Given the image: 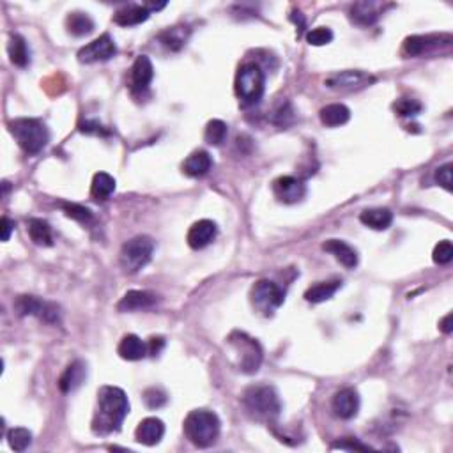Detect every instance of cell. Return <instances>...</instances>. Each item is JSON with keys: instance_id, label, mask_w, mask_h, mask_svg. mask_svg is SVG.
Masks as SVG:
<instances>
[{"instance_id": "obj_1", "label": "cell", "mask_w": 453, "mask_h": 453, "mask_svg": "<svg viewBox=\"0 0 453 453\" xmlns=\"http://www.w3.org/2000/svg\"><path fill=\"white\" fill-rule=\"evenodd\" d=\"M130 412V402L126 393L117 386H103L97 391L96 412L93 418V432L97 435H108L121 431L124 418Z\"/></svg>"}, {"instance_id": "obj_2", "label": "cell", "mask_w": 453, "mask_h": 453, "mask_svg": "<svg viewBox=\"0 0 453 453\" xmlns=\"http://www.w3.org/2000/svg\"><path fill=\"white\" fill-rule=\"evenodd\" d=\"M243 404L255 420L266 421V424H273L282 411V402H280L278 393H276L275 388L268 386V384L250 386L243 393Z\"/></svg>"}, {"instance_id": "obj_3", "label": "cell", "mask_w": 453, "mask_h": 453, "mask_svg": "<svg viewBox=\"0 0 453 453\" xmlns=\"http://www.w3.org/2000/svg\"><path fill=\"white\" fill-rule=\"evenodd\" d=\"M184 434L198 448H209L219 435V418L209 409H195L186 417Z\"/></svg>"}, {"instance_id": "obj_4", "label": "cell", "mask_w": 453, "mask_h": 453, "mask_svg": "<svg viewBox=\"0 0 453 453\" xmlns=\"http://www.w3.org/2000/svg\"><path fill=\"white\" fill-rule=\"evenodd\" d=\"M8 126L13 137L18 142L20 147H22L27 154L41 153L50 140L48 128L39 119H27V117H23V119L11 121Z\"/></svg>"}, {"instance_id": "obj_5", "label": "cell", "mask_w": 453, "mask_h": 453, "mask_svg": "<svg viewBox=\"0 0 453 453\" xmlns=\"http://www.w3.org/2000/svg\"><path fill=\"white\" fill-rule=\"evenodd\" d=\"M234 89L236 96L245 107H253L262 100L264 89H266V76H264V71L260 69L259 64L246 62L239 67L238 74H236Z\"/></svg>"}, {"instance_id": "obj_6", "label": "cell", "mask_w": 453, "mask_h": 453, "mask_svg": "<svg viewBox=\"0 0 453 453\" xmlns=\"http://www.w3.org/2000/svg\"><path fill=\"white\" fill-rule=\"evenodd\" d=\"M229 346L232 347L238 358L236 361L238 370H241L243 374H255L259 370L260 363H262V347L255 338L248 337L243 331H234L229 337Z\"/></svg>"}, {"instance_id": "obj_7", "label": "cell", "mask_w": 453, "mask_h": 453, "mask_svg": "<svg viewBox=\"0 0 453 453\" xmlns=\"http://www.w3.org/2000/svg\"><path fill=\"white\" fill-rule=\"evenodd\" d=\"M154 252V243L149 236H137L124 243L119 253L121 268L126 275H135L149 264Z\"/></svg>"}, {"instance_id": "obj_8", "label": "cell", "mask_w": 453, "mask_h": 453, "mask_svg": "<svg viewBox=\"0 0 453 453\" xmlns=\"http://www.w3.org/2000/svg\"><path fill=\"white\" fill-rule=\"evenodd\" d=\"M285 292L271 280H259L250 289V303L264 317L275 316L276 310L283 305Z\"/></svg>"}, {"instance_id": "obj_9", "label": "cell", "mask_w": 453, "mask_h": 453, "mask_svg": "<svg viewBox=\"0 0 453 453\" xmlns=\"http://www.w3.org/2000/svg\"><path fill=\"white\" fill-rule=\"evenodd\" d=\"M15 310L20 317L32 316L48 324H57L60 320L59 306L55 303L39 299L36 296H18L15 303Z\"/></svg>"}, {"instance_id": "obj_10", "label": "cell", "mask_w": 453, "mask_h": 453, "mask_svg": "<svg viewBox=\"0 0 453 453\" xmlns=\"http://www.w3.org/2000/svg\"><path fill=\"white\" fill-rule=\"evenodd\" d=\"M375 82V76L365 73V71H340V73H334L331 76H327L324 86L327 89L340 90V93H353V90H360L368 87L370 83Z\"/></svg>"}, {"instance_id": "obj_11", "label": "cell", "mask_w": 453, "mask_h": 453, "mask_svg": "<svg viewBox=\"0 0 453 453\" xmlns=\"http://www.w3.org/2000/svg\"><path fill=\"white\" fill-rule=\"evenodd\" d=\"M117 46L116 41L111 39L110 34H103L97 39L90 41L89 45H86L83 48H80L79 60L82 64H94V62H104L110 60L111 57H116Z\"/></svg>"}, {"instance_id": "obj_12", "label": "cell", "mask_w": 453, "mask_h": 453, "mask_svg": "<svg viewBox=\"0 0 453 453\" xmlns=\"http://www.w3.org/2000/svg\"><path fill=\"white\" fill-rule=\"evenodd\" d=\"M273 194L283 204H296L306 195V184L292 175H282L273 182Z\"/></svg>"}, {"instance_id": "obj_13", "label": "cell", "mask_w": 453, "mask_h": 453, "mask_svg": "<svg viewBox=\"0 0 453 453\" xmlns=\"http://www.w3.org/2000/svg\"><path fill=\"white\" fill-rule=\"evenodd\" d=\"M331 409H333L334 417L340 420H353L360 411V395L354 388H344L334 393Z\"/></svg>"}, {"instance_id": "obj_14", "label": "cell", "mask_w": 453, "mask_h": 453, "mask_svg": "<svg viewBox=\"0 0 453 453\" xmlns=\"http://www.w3.org/2000/svg\"><path fill=\"white\" fill-rule=\"evenodd\" d=\"M216 234H218V226H216L215 222H211V219H201V222L194 223L190 226L186 241H188L190 248L202 250L215 241Z\"/></svg>"}, {"instance_id": "obj_15", "label": "cell", "mask_w": 453, "mask_h": 453, "mask_svg": "<svg viewBox=\"0 0 453 453\" xmlns=\"http://www.w3.org/2000/svg\"><path fill=\"white\" fill-rule=\"evenodd\" d=\"M154 79V67L147 55H140L131 67V90L144 93L149 89Z\"/></svg>"}, {"instance_id": "obj_16", "label": "cell", "mask_w": 453, "mask_h": 453, "mask_svg": "<svg viewBox=\"0 0 453 453\" xmlns=\"http://www.w3.org/2000/svg\"><path fill=\"white\" fill-rule=\"evenodd\" d=\"M156 303L158 296L154 292H149V290H130L119 301L117 310L119 312H138V310L153 309Z\"/></svg>"}, {"instance_id": "obj_17", "label": "cell", "mask_w": 453, "mask_h": 453, "mask_svg": "<svg viewBox=\"0 0 453 453\" xmlns=\"http://www.w3.org/2000/svg\"><path fill=\"white\" fill-rule=\"evenodd\" d=\"M163 435L165 424L160 418H145L138 424L137 431H135V439L145 446H156L163 439Z\"/></svg>"}, {"instance_id": "obj_18", "label": "cell", "mask_w": 453, "mask_h": 453, "mask_svg": "<svg viewBox=\"0 0 453 453\" xmlns=\"http://www.w3.org/2000/svg\"><path fill=\"white\" fill-rule=\"evenodd\" d=\"M87 377V365L82 360H76L64 370V374L60 375L59 388L62 393H73L79 390L83 384Z\"/></svg>"}, {"instance_id": "obj_19", "label": "cell", "mask_w": 453, "mask_h": 453, "mask_svg": "<svg viewBox=\"0 0 453 453\" xmlns=\"http://www.w3.org/2000/svg\"><path fill=\"white\" fill-rule=\"evenodd\" d=\"M323 248L330 252L331 255H334V259L342 264L344 268L353 269L358 266V252L342 239H327Z\"/></svg>"}, {"instance_id": "obj_20", "label": "cell", "mask_w": 453, "mask_h": 453, "mask_svg": "<svg viewBox=\"0 0 453 453\" xmlns=\"http://www.w3.org/2000/svg\"><path fill=\"white\" fill-rule=\"evenodd\" d=\"M439 36H411L404 41V53L407 57H418L441 46Z\"/></svg>"}, {"instance_id": "obj_21", "label": "cell", "mask_w": 453, "mask_h": 453, "mask_svg": "<svg viewBox=\"0 0 453 453\" xmlns=\"http://www.w3.org/2000/svg\"><path fill=\"white\" fill-rule=\"evenodd\" d=\"M117 353L126 361H140L149 354L147 344L142 342L137 334H126V337L121 340L119 347H117Z\"/></svg>"}, {"instance_id": "obj_22", "label": "cell", "mask_w": 453, "mask_h": 453, "mask_svg": "<svg viewBox=\"0 0 453 453\" xmlns=\"http://www.w3.org/2000/svg\"><path fill=\"white\" fill-rule=\"evenodd\" d=\"M360 219L363 225H367L372 231H386L393 223V212L386 208L365 209L360 215Z\"/></svg>"}, {"instance_id": "obj_23", "label": "cell", "mask_w": 453, "mask_h": 453, "mask_svg": "<svg viewBox=\"0 0 453 453\" xmlns=\"http://www.w3.org/2000/svg\"><path fill=\"white\" fill-rule=\"evenodd\" d=\"M211 167L212 158L209 156L208 151H195L182 163V172L190 177H202L211 170Z\"/></svg>"}, {"instance_id": "obj_24", "label": "cell", "mask_w": 453, "mask_h": 453, "mask_svg": "<svg viewBox=\"0 0 453 453\" xmlns=\"http://www.w3.org/2000/svg\"><path fill=\"white\" fill-rule=\"evenodd\" d=\"M151 15L147 6H126L114 15V23L121 27H135L144 23Z\"/></svg>"}, {"instance_id": "obj_25", "label": "cell", "mask_w": 453, "mask_h": 453, "mask_svg": "<svg viewBox=\"0 0 453 453\" xmlns=\"http://www.w3.org/2000/svg\"><path fill=\"white\" fill-rule=\"evenodd\" d=\"M319 116L324 126L337 128V126H344V124L351 119V110L346 107V104L333 103L324 107L323 110L319 111Z\"/></svg>"}, {"instance_id": "obj_26", "label": "cell", "mask_w": 453, "mask_h": 453, "mask_svg": "<svg viewBox=\"0 0 453 453\" xmlns=\"http://www.w3.org/2000/svg\"><path fill=\"white\" fill-rule=\"evenodd\" d=\"M351 20H353L356 25L368 27L374 25L377 20H379V8L374 2H358L351 8Z\"/></svg>"}, {"instance_id": "obj_27", "label": "cell", "mask_w": 453, "mask_h": 453, "mask_svg": "<svg viewBox=\"0 0 453 453\" xmlns=\"http://www.w3.org/2000/svg\"><path fill=\"white\" fill-rule=\"evenodd\" d=\"M114 191H116V179L107 172H97L93 177V184H90V197L97 202H103L110 198Z\"/></svg>"}, {"instance_id": "obj_28", "label": "cell", "mask_w": 453, "mask_h": 453, "mask_svg": "<svg viewBox=\"0 0 453 453\" xmlns=\"http://www.w3.org/2000/svg\"><path fill=\"white\" fill-rule=\"evenodd\" d=\"M9 57L11 62L18 67H27L30 64V50L27 46V41L20 34H11L8 45Z\"/></svg>"}, {"instance_id": "obj_29", "label": "cell", "mask_w": 453, "mask_h": 453, "mask_svg": "<svg viewBox=\"0 0 453 453\" xmlns=\"http://www.w3.org/2000/svg\"><path fill=\"white\" fill-rule=\"evenodd\" d=\"M340 287H342V282H340V280H333V282H319L306 290L305 299L309 301V303H324V301L331 299Z\"/></svg>"}, {"instance_id": "obj_30", "label": "cell", "mask_w": 453, "mask_h": 453, "mask_svg": "<svg viewBox=\"0 0 453 453\" xmlns=\"http://www.w3.org/2000/svg\"><path fill=\"white\" fill-rule=\"evenodd\" d=\"M67 32L74 37L89 36L94 30V22L87 13H71L66 18Z\"/></svg>"}, {"instance_id": "obj_31", "label": "cell", "mask_w": 453, "mask_h": 453, "mask_svg": "<svg viewBox=\"0 0 453 453\" xmlns=\"http://www.w3.org/2000/svg\"><path fill=\"white\" fill-rule=\"evenodd\" d=\"M29 236L34 245L37 246H52L53 245V232L48 222L39 218L30 219L29 223Z\"/></svg>"}, {"instance_id": "obj_32", "label": "cell", "mask_w": 453, "mask_h": 453, "mask_svg": "<svg viewBox=\"0 0 453 453\" xmlns=\"http://www.w3.org/2000/svg\"><path fill=\"white\" fill-rule=\"evenodd\" d=\"M184 29L186 27H172V29H167L165 32H161L158 36V39H160V43L167 50L179 52L186 45V39H188V30Z\"/></svg>"}, {"instance_id": "obj_33", "label": "cell", "mask_w": 453, "mask_h": 453, "mask_svg": "<svg viewBox=\"0 0 453 453\" xmlns=\"http://www.w3.org/2000/svg\"><path fill=\"white\" fill-rule=\"evenodd\" d=\"M226 135H229V126H226L223 121L219 119H212L209 121L208 126H205V133H204V138L208 144L211 145H222L223 142L226 140Z\"/></svg>"}, {"instance_id": "obj_34", "label": "cell", "mask_w": 453, "mask_h": 453, "mask_svg": "<svg viewBox=\"0 0 453 453\" xmlns=\"http://www.w3.org/2000/svg\"><path fill=\"white\" fill-rule=\"evenodd\" d=\"M8 441L9 446H11L15 452H25L30 446V442H32V434H30V431H27V428L16 427L8 432Z\"/></svg>"}, {"instance_id": "obj_35", "label": "cell", "mask_w": 453, "mask_h": 453, "mask_svg": "<svg viewBox=\"0 0 453 453\" xmlns=\"http://www.w3.org/2000/svg\"><path fill=\"white\" fill-rule=\"evenodd\" d=\"M393 108L400 117H417L421 111V103L411 97H402L393 104Z\"/></svg>"}, {"instance_id": "obj_36", "label": "cell", "mask_w": 453, "mask_h": 453, "mask_svg": "<svg viewBox=\"0 0 453 453\" xmlns=\"http://www.w3.org/2000/svg\"><path fill=\"white\" fill-rule=\"evenodd\" d=\"M60 205H62V209H64V212H66V216H69V218L76 219V222L89 223L90 219H93V212H90L87 208H83V205L69 204V202H62Z\"/></svg>"}, {"instance_id": "obj_37", "label": "cell", "mask_w": 453, "mask_h": 453, "mask_svg": "<svg viewBox=\"0 0 453 453\" xmlns=\"http://www.w3.org/2000/svg\"><path fill=\"white\" fill-rule=\"evenodd\" d=\"M306 41L312 46H324L333 41V32L327 27H317L306 34Z\"/></svg>"}, {"instance_id": "obj_38", "label": "cell", "mask_w": 453, "mask_h": 453, "mask_svg": "<svg viewBox=\"0 0 453 453\" xmlns=\"http://www.w3.org/2000/svg\"><path fill=\"white\" fill-rule=\"evenodd\" d=\"M144 402L149 409H160L168 402V395L161 388H149L144 393Z\"/></svg>"}, {"instance_id": "obj_39", "label": "cell", "mask_w": 453, "mask_h": 453, "mask_svg": "<svg viewBox=\"0 0 453 453\" xmlns=\"http://www.w3.org/2000/svg\"><path fill=\"white\" fill-rule=\"evenodd\" d=\"M453 259V246L452 241L445 239V241H439V245H435L434 253H432V260L439 266H445V264H449Z\"/></svg>"}, {"instance_id": "obj_40", "label": "cell", "mask_w": 453, "mask_h": 453, "mask_svg": "<svg viewBox=\"0 0 453 453\" xmlns=\"http://www.w3.org/2000/svg\"><path fill=\"white\" fill-rule=\"evenodd\" d=\"M294 121V111H292V107H290V103H282L278 108L275 110V116H273V123L276 124V126H289L290 123Z\"/></svg>"}, {"instance_id": "obj_41", "label": "cell", "mask_w": 453, "mask_h": 453, "mask_svg": "<svg viewBox=\"0 0 453 453\" xmlns=\"http://www.w3.org/2000/svg\"><path fill=\"white\" fill-rule=\"evenodd\" d=\"M331 449H347V452L360 449V452H368V449H372V446L363 445V442H360L358 439H354V438H346V439H342V441L334 442V445L331 446Z\"/></svg>"}, {"instance_id": "obj_42", "label": "cell", "mask_w": 453, "mask_h": 453, "mask_svg": "<svg viewBox=\"0 0 453 453\" xmlns=\"http://www.w3.org/2000/svg\"><path fill=\"white\" fill-rule=\"evenodd\" d=\"M452 163H446L435 170V181H438V184H441L446 191H452Z\"/></svg>"}, {"instance_id": "obj_43", "label": "cell", "mask_w": 453, "mask_h": 453, "mask_svg": "<svg viewBox=\"0 0 453 453\" xmlns=\"http://www.w3.org/2000/svg\"><path fill=\"white\" fill-rule=\"evenodd\" d=\"M80 131L87 135H107V131L103 130L100 123L96 121H86V123H80Z\"/></svg>"}, {"instance_id": "obj_44", "label": "cell", "mask_w": 453, "mask_h": 453, "mask_svg": "<svg viewBox=\"0 0 453 453\" xmlns=\"http://www.w3.org/2000/svg\"><path fill=\"white\" fill-rule=\"evenodd\" d=\"M165 347V340L161 337H153L147 342V353L149 356H158L161 353V349Z\"/></svg>"}, {"instance_id": "obj_45", "label": "cell", "mask_w": 453, "mask_h": 453, "mask_svg": "<svg viewBox=\"0 0 453 453\" xmlns=\"http://www.w3.org/2000/svg\"><path fill=\"white\" fill-rule=\"evenodd\" d=\"M13 231H15V222L9 219L8 216H4V218H2V241H9Z\"/></svg>"}, {"instance_id": "obj_46", "label": "cell", "mask_w": 453, "mask_h": 453, "mask_svg": "<svg viewBox=\"0 0 453 453\" xmlns=\"http://www.w3.org/2000/svg\"><path fill=\"white\" fill-rule=\"evenodd\" d=\"M439 327H441L442 333L449 334L453 331V326H452V313H448V316L445 317V319L441 320V324H439Z\"/></svg>"}]
</instances>
